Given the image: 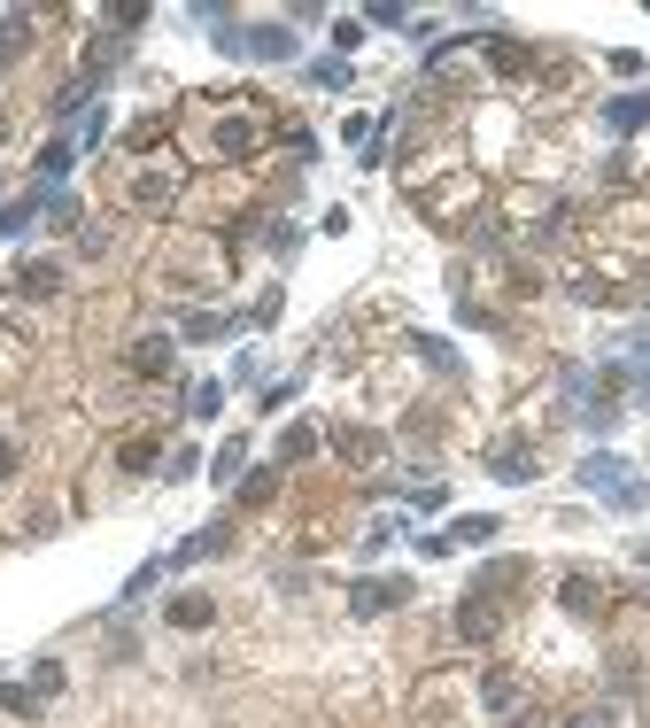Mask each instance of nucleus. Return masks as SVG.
<instances>
[{"instance_id": "f257e3e1", "label": "nucleus", "mask_w": 650, "mask_h": 728, "mask_svg": "<svg viewBox=\"0 0 650 728\" xmlns=\"http://www.w3.org/2000/svg\"><path fill=\"white\" fill-rule=\"evenodd\" d=\"M573 481H581L589 496L620 504V512H643V504H650V481H636V473H628V458H604V450H597V458H581V473H573Z\"/></svg>"}, {"instance_id": "f03ea898", "label": "nucleus", "mask_w": 650, "mask_h": 728, "mask_svg": "<svg viewBox=\"0 0 650 728\" xmlns=\"http://www.w3.org/2000/svg\"><path fill=\"white\" fill-rule=\"evenodd\" d=\"M481 706H487V721H503V728L534 721V690H526L519 675H503V667H487V675H481Z\"/></svg>"}, {"instance_id": "7ed1b4c3", "label": "nucleus", "mask_w": 650, "mask_h": 728, "mask_svg": "<svg viewBox=\"0 0 650 728\" xmlns=\"http://www.w3.org/2000/svg\"><path fill=\"white\" fill-rule=\"evenodd\" d=\"M395 604H411V581H403V573L348 581V612H356V620H372V612H395Z\"/></svg>"}, {"instance_id": "20e7f679", "label": "nucleus", "mask_w": 650, "mask_h": 728, "mask_svg": "<svg viewBox=\"0 0 650 728\" xmlns=\"http://www.w3.org/2000/svg\"><path fill=\"white\" fill-rule=\"evenodd\" d=\"M487 473H495V481H534V442H526V434L487 442Z\"/></svg>"}, {"instance_id": "39448f33", "label": "nucleus", "mask_w": 650, "mask_h": 728, "mask_svg": "<svg viewBox=\"0 0 650 728\" xmlns=\"http://www.w3.org/2000/svg\"><path fill=\"white\" fill-rule=\"evenodd\" d=\"M225 543H233V528H225V520H209V528H194L186 543H178L170 558H162V573H178V565H201V558H217Z\"/></svg>"}, {"instance_id": "423d86ee", "label": "nucleus", "mask_w": 650, "mask_h": 728, "mask_svg": "<svg viewBox=\"0 0 650 728\" xmlns=\"http://www.w3.org/2000/svg\"><path fill=\"white\" fill-rule=\"evenodd\" d=\"M558 604H565L573 620H589V612H604V604H612V589H604L597 573H565V581H558Z\"/></svg>"}, {"instance_id": "0eeeda50", "label": "nucleus", "mask_w": 650, "mask_h": 728, "mask_svg": "<svg viewBox=\"0 0 650 728\" xmlns=\"http://www.w3.org/2000/svg\"><path fill=\"white\" fill-rule=\"evenodd\" d=\"M643 125H650V86L612 94V101H604V132H643Z\"/></svg>"}, {"instance_id": "6e6552de", "label": "nucleus", "mask_w": 650, "mask_h": 728, "mask_svg": "<svg viewBox=\"0 0 650 728\" xmlns=\"http://www.w3.org/2000/svg\"><path fill=\"white\" fill-rule=\"evenodd\" d=\"M519 581H526V558H495V565H481V573H473V597H487V604H495V597H511Z\"/></svg>"}, {"instance_id": "1a4fd4ad", "label": "nucleus", "mask_w": 650, "mask_h": 728, "mask_svg": "<svg viewBox=\"0 0 650 728\" xmlns=\"http://www.w3.org/2000/svg\"><path fill=\"white\" fill-rule=\"evenodd\" d=\"M178 364V334H148V342H132V372L140 380H162Z\"/></svg>"}, {"instance_id": "9d476101", "label": "nucleus", "mask_w": 650, "mask_h": 728, "mask_svg": "<svg viewBox=\"0 0 650 728\" xmlns=\"http://www.w3.org/2000/svg\"><path fill=\"white\" fill-rule=\"evenodd\" d=\"M16 295H62V264L55 256H23L16 264Z\"/></svg>"}, {"instance_id": "9b49d317", "label": "nucleus", "mask_w": 650, "mask_h": 728, "mask_svg": "<svg viewBox=\"0 0 650 728\" xmlns=\"http://www.w3.org/2000/svg\"><path fill=\"white\" fill-rule=\"evenodd\" d=\"M162 620H170V628H209V620H217V597H201V589H178V597L162 604Z\"/></svg>"}, {"instance_id": "f8f14e48", "label": "nucleus", "mask_w": 650, "mask_h": 728, "mask_svg": "<svg viewBox=\"0 0 650 728\" xmlns=\"http://www.w3.org/2000/svg\"><path fill=\"white\" fill-rule=\"evenodd\" d=\"M256 148H264V125H256V117H225V125H217V156H256Z\"/></svg>"}, {"instance_id": "ddd939ff", "label": "nucleus", "mask_w": 650, "mask_h": 728, "mask_svg": "<svg viewBox=\"0 0 650 728\" xmlns=\"http://www.w3.org/2000/svg\"><path fill=\"white\" fill-rule=\"evenodd\" d=\"M31 217H47V186H31V194H16V201H0V240H16Z\"/></svg>"}, {"instance_id": "4468645a", "label": "nucleus", "mask_w": 650, "mask_h": 728, "mask_svg": "<svg viewBox=\"0 0 650 728\" xmlns=\"http://www.w3.org/2000/svg\"><path fill=\"white\" fill-rule=\"evenodd\" d=\"M457 636H465V643H487V636H495V604L473 597V589H465V604H457Z\"/></svg>"}, {"instance_id": "2eb2a0df", "label": "nucleus", "mask_w": 650, "mask_h": 728, "mask_svg": "<svg viewBox=\"0 0 650 728\" xmlns=\"http://www.w3.org/2000/svg\"><path fill=\"white\" fill-rule=\"evenodd\" d=\"M333 450H341L348 465H372V458L387 450V434H372V426H341V434H333Z\"/></svg>"}, {"instance_id": "dca6fc26", "label": "nucleus", "mask_w": 650, "mask_h": 728, "mask_svg": "<svg viewBox=\"0 0 650 728\" xmlns=\"http://www.w3.org/2000/svg\"><path fill=\"white\" fill-rule=\"evenodd\" d=\"M70 164H78V140H70V132L47 140V148H39V186H62V179H70Z\"/></svg>"}, {"instance_id": "f3484780", "label": "nucleus", "mask_w": 650, "mask_h": 728, "mask_svg": "<svg viewBox=\"0 0 650 728\" xmlns=\"http://www.w3.org/2000/svg\"><path fill=\"white\" fill-rule=\"evenodd\" d=\"M495 535H503L495 512H473V520H450V528H442V543H450V550H457V543H495Z\"/></svg>"}, {"instance_id": "a211bd4d", "label": "nucleus", "mask_w": 650, "mask_h": 728, "mask_svg": "<svg viewBox=\"0 0 650 728\" xmlns=\"http://www.w3.org/2000/svg\"><path fill=\"white\" fill-rule=\"evenodd\" d=\"M225 334H233L225 311H186V318H178V342H225Z\"/></svg>"}, {"instance_id": "6ab92c4d", "label": "nucleus", "mask_w": 650, "mask_h": 728, "mask_svg": "<svg viewBox=\"0 0 650 728\" xmlns=\"http://www.w3.org/2000/svg\"><path fill=\"white\" fill-rule=\"evenodd\" d=\"M117 465H125V473H156V465H162V442H156V434H132V442L117 450Z\"/></svg>"}, {"instance_id": "aec40b11", "label": "nucleus", "mask_w": 650, "mask_h": 728, "mask_svg": "<svg viewBox=\"0 0 650 728\" xmlns=\"http://www.w3.org/2000/svg\"><path fill=\"white\" fill-rule=\"evenodd\" d=\"M225 411V380H194L186 387V419H217Z\"/></svg>"}, {"instance_id": "412c9836", "label": "nucleus", "mask_w": 650, "mask_h": 728, "mask_svg": "<svg viewBox=\"0 0 650 728\" xmlns=\"http://www.w3.org/2000/svg\"><path fill=\"white\" fill-rule=\"evenodd\" d=\"M311 450H318V426H287V434H279V458H272V465L287 473V465H303Z\"/></svg>"}, {"instance_id": "4be33fe9", "label": "nucleus", "mask_w": 650, "mask_h": 728, "mask_svg": "<svg viewBox=\"0 0 650 728\" xmlns=\"http://www.w3.org/2000/svg\"><path fill=\"white\" fill-rule=\"evenodd\" d=\"M31 47V8H16V16H0V62H16Z\"/></svg>"}, {"instance_id": "5701e85b", "label": "nucleus", "mask_w": 650, "mask_h": 728, "mask_svg": "<svg viewBox=\"0 0 650 728\" xmlns=\"http://www.w3.org/2000/svg\"><path fill=\"white\" fill-rule=\"evenodd\" d=\"M39 706H47V698H39L31 682H0V714H16V721H39Z\"/></svg>"}, {"instance_id": "b1692460", "label": "nucleus", "mask_w": 650, "mask_h": 728, "mask_svg": "<svg viewBox=\"0 0 650 728\" xmlns=\"http://www.w3.org/2000/svg\"><path fill=\"white\" fill-rule=\"evenodd\" d=\"M132 201H140V209H162V201H170V171H140V179H132Z\"/></svg>"}, {"instance_id": "393cba45", "label": "nucleus", "mask_w": 650, "mask_h": 728, "mask_svg": "<svg viewBox=\"0 0 650 728\" xmlns=\"http://www.w3.org/2000/svg\"><path fill=\"white\" fill-rule=\"evenodd\" d=\"M272 489H279V465H256V473L240 481V504H272Z\"/></svg>"}, {"instance_id": "a878e982", "label": "nucleus", "mask_w": 650, "mask_h": 728, "mask_svg": "<svg viewBox=\"0 0 650 728\" xmlns=\"http://www.w3.org/2000/svg\"><path fill=\"white\" fill-rule=\"evenodd\" d=\"M411 350H418V357L434 364V372H457V350H450V342H442V334H418V342H411Z\"/></svg>"}, {"instance_id": "bb28decb", "label": "nucleus", "mask_w": 650, "mask_h": 728, "mask_svg": "<svg viewBox=\"0 0 650 728\" xmlns=\"http://www.w3.org/2000/svg\"><path fill=\"white\" fill-rule=\"evenodd\" d=\"M403 496H411L418 512H442V504H450V489H442V481H403Z\"/></svg>"}, {"instance_id": "cd10ccee", "label": "nucleus", "mask_w": 650, "mask_h": 728, "mask_svg": "<svg viewBox=\"0 0 650 728\" xmlns=\"http://www.w3.org/2000/svg\"><path fill=\"white\" fill-rule=\"evenodd\" d=\"M240 465H248V442H225V450H217V458H209V473H217V481H233V473H240Z\"/></svg>"}, {"instance_id": "c85d7f7f", "label": "nucleus", "mask_w": 650, "mask_h": 728, "mask_svg": "<svg viewBox=\"0 0 650 728\" xmlns=\"http://www.w3.org/2000/svg\"><path fill=\"white\" fill-rule=\"evenodd\" d=\"M311 86H348V55H325V62H311Z\"/></svg>"}, {"instance_id": "c756f323", "label": "nucleus", "mask_w": 650, "mask_h": 728, "mask_svg": "<svg viewBox=\"0 0 650 728\" xmlns=\"http://www.w3.org/2000/svg\"><path fill=\"white\" fill-rule=\"evenodd\" d=\"M101 132H109V117H101V109H86V117H78V132H70V140H78V148H101Z\"/></svg>"}, {"instance_id": "7c9ffc66", "label": "nucleus", "mask_w": 650, "mask_h": 728, "mask_svg": "<svg viewBox=\"0 0 650 728\" xmlns=\"http://www.w3.org/2000/svg\"><path fill=\"white\" fill-rule=\"evenodd\" d=\"M31 690H39V698H62V667L39 659V667H31Z\"/></svg>"}, {"instance_id": "2f4dec72", "label": "nucleus", "mask_w": 650, "mask_h": 728, "mask_svg": "<svg viewBox=\"0 0 650 728\" xmlns=\"http://www.w3.org/2000/svg\"><path fill=\"white\" fill-rule=\"evenodd\" d=\"M565 728H620V714H612V706H589V714H573Z\"/></svg>"}, {"instance_id": "473e14b6", "label": "nucleus", "mask_w": 650, "mask_h": 728, "mask_svg": "<svg viewBox=\"0 0 650 728\" xmlns=\"http://www.w3.org/2000/svg\"><path fill=\"white\" fill-rule=\"evenodd\" d=\"M16 465H23V450H16V442H0V481H8Z\"/></svg>"}]
</instances>
